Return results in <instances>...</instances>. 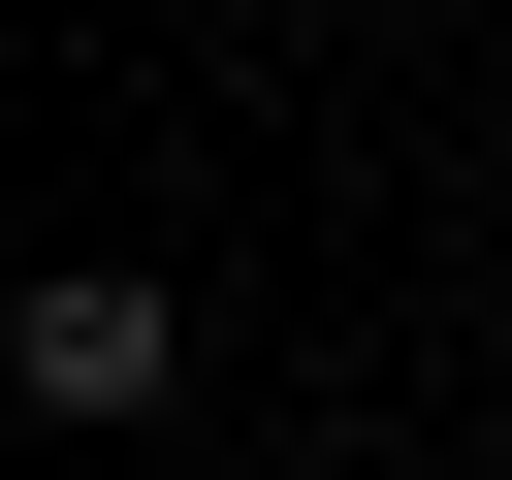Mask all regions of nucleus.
Segmentation results:
<instances>
[{"label":"nucleus","mask_w":512,"mask_h":480,"mask_svg":"<svg viewBox=\"0 0 512 480\" xmlns=\"http://www.w3.org/2000/svg\"><path fill=\"white\" fill-rule=\"evenodd\" d=\"M0 352H32V416H160V384H192V288H160V256H64Z\"/></svg>","instance_id":"f257e3e1"}]
</instances>
